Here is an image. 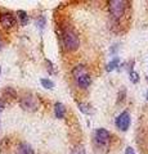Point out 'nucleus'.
Returning a JSON list of instances; mask_svg holds the SVG:
<instances>
[{
  "label": "nucleus",
  "mask_w": 148,
  "mask_h": 154,
  "mask_svg": "<svg viewBox=\"0 0 148 154\" xmlns=\"http://www.w3.org/2000/svg\"><path fill=\"white\" fill-rule=\"evenodd\" d=\"M61 37H62V44H63L66 50L75 51L76 49H79V46H80L79 35L72 30V28L66 27L65 30L62 31Z\"/></svg>",
  "instance_id": "obj_1"
},
{
  "label": "nucleus",
  "mask_w": 148,
  "mask_h": 154,
  "mask_svg": "<svg viewBox=\"0 0 148 154\" xmlns=\"http://www.w3.org/2000/svg\"><path fill=\"white\" fill-rule=\"evenodd\" d=\"M72 75L75 77L76 84H77L80 88L87 89V88H89V85L92 84V79H90V76H89L88 71H87V67H85L84 64L76 66L72 69Z\"/></svg>",
  "instance_id": "obj_2"
},
{
  "label": "nucleus",
  "mask_w": 148,
  "mask_h": 154,
  "mask_svg": "<svg viewBox=\"0 0 148 154\" xmlns=\"http://www.w3.org/2000/svg\"><path fill=\"white\" fill-rule=\"evenodd\" d=\"M20 105L23 110H27V112H35L39 108V102H37L36 96L31 95V94H27V95H23L21 100H20Z\"/></svg>",
  "instance_id": "obj_3"
},
{
  "label": "nucleus",
  "mask_w": 148,
  "mask_h": 154,
  "mask_svg": "<svg viewBox=\"0 0 148 154\" xmlns=\"http://www.w3.org/2000/svg\"><path fill=\"white\" fill-rule=\"evenodd\" d=\"M125 7H126V3L124 2V0H111V2L108 3L109 13H111L115 18H121L124 16Z\"/></svg>",
  "instance_id": "obj_4"
},
{
  "label": "nucleus",
  "mask_w": 148,
  "mask_h": 154,
  "mask_svg": "<svg viewBox=\"0 0 148 154\" xmlns=\"http://www.w3.org/2000/svg\"><path fill=\"white\" fill-rule=\"evenodd\" d=\"M130 123H131V117H130V113L124 110L122 113H120L116 117V121H115V125L118 130L121 131H128V128L130 127Z\"/></svg>",
  "instance_id": "obj_5"
},
{
  "label": "nucleus",
  "mask_w": 148,
  "mask_h": 154,
  "mask_svg": "<svg viewBox=\"0 0 148 154\" xmlns=\"http://www.w3.org/2000/svg\"><path fill=\"white\" fill-rule=\"evenodd\" d=\"M94 139H95V143L98 145H102V146H106L107 144L109 143V139H111V134H109L108 130L106 128H98L94 134Z\"/></svg>",
  "instance_id": "obj_6"
},
{
  "label": "nucleus",
  "mask_w": 148,
  "mask_h": 154,
  "mask_svg": "<svg viewBox=\"0 0 148 154\" xmlns=\"http://www.w3.org/2000/svg\"><path fill=\"white\" fill-rule=\"evenodd\" d=\"M16 23H17V17L13 13L7 12L0 14V25L4 28H12L16 26Z\"/></svg>",
  "instance_id": "obj_7"
},
{
  "label": "nucleus",
  "mask_w": 148,
  "mask_h": 154,
  "mask_svg": "<svg viewBox=\"0 0 148 154\" xmlns=\"http://www.w3.org/2000/svg\"><path fill=\"white\" fill-rule=\"evenodd\" d=\"M54 114H55V117L57 118H65V116H66V107H65V104H62V103H55L54 104Z\"/></svg>",
  "instance_id": "obj_8"
},
{
  "label": "nucleus",
  "mask_w": 148,
  "mask_h": 154,
  "mask_svg": "<svg viewBox=\"0 0 148 154\" xmlns=\"http://www.w3.org/2000/svg\"><path fill=\"white\" fill-rule=\"evenodd\" d=\"M118 64H120V58H118V57H115L112 60H109V63H107L106 71H107V72H112V71H115V69L117 68Z\"/></svg>",
  "instance_id": "obj_9"
},
{
  "label": "nucleus",
  "mask_w": 148,
  "mask_h": 154,
  "mask_svg": "<svg viewBox=\"0 0 148 154\" xmlns=\"http://www.w3.org/2000/svg\"><path fill=\"white\" fill-rule=\"evenodd\" d=\"M18 19H20V23L22 26H26L28 23V16L25 11H18L17 12V16H16Z\"/></svg>",
  "instance_id": "obj_10"
},
{
  "label": "nucleus",
  "mask_w": 148,
  "mask_h": 154,
  "mask_svg": "<svg viewBox=\"0 0 148 154\" xmlns=\"http://www.w3.org/2000/svg\"><path fill=\"white\" fill-rule=\"evenodd\" d=\"M20 154H35V152H34V149H32L31 145L23 143V144H21V146H20Z\"/></svg>",
  "instance_id": "obj_11"
},
{
  "label": "nucleus",
  "mask_w": 148,
  "mask_h": 154,
  "mask_svg": "<svg viewBox=\"0 0 148 154\" xmlns=\"http://www.w3.org/2000/svg\"><path fill=\"white\" fill-rule=\"evenodd\" d=\"M77 107H79V109L81 110V112L85 113V114H92L93 113L92 107L87 103H77Z\"/></svg>",
  "instance_id": "obj_12"
},
{
  "label": "nucleus",
  "mask_w": 148,
  "mask_h": 154,
  "mask_svg": "<svg viewBox=\"0 0 148 154\" xmlns=\"http://www.w3.org/2000/svg\"><path fill=\"white\" fill-rule=\"evenodd\" d=\"M40 84L43 85V88H45V89H49V90L54 89V82L50 79H41Z\"/></svg>",
  "instance_id": "obj_13"
},
{
  "label": "nucleus",
  "mask_w": 148,
  "mask_h": 154,
  "mask_svg": "<svg viewBox=\"0 0 148 154\" xmlns=\"http://www.w3.org/2000/svg\"><path fill=\"white\" fill-rule=\"evenodd\" d=\"M129 75H130V81L133 84H137L138 81H139V75H138L137 72H134L133 69L130 71V73H129Z\"/></svg>",
  "instance_id": "obj_14"
},
{
  "label": "nucleus",
  "mask_w": 148,
  "mask_h": 154,
  "mask_svg": "<svg viewBox=\"0 0 148 154\" xmlns=\"http://www.w3.org/2000/svg\"><path fill=\"white\" fill-rule=\"evenodd\" d=\"M72 154H85V149L83 146H76L74 150H72Z\"/></svg>",
  "instance_id": "obj_15"
},
{
  "label": "nucleus",
  "mask_w": 148,
  "mask_h": 154,
  "mask_svg": "<svg viewBox=\"0 0 148 154\" xmlns=\"http://www.w3.org/2000/svg\"><path fill=\"white\" fill-rule=\"evenodd\" d=\"M36 26H39L40 28H44V26H45V17H40L39 19H37Z\"/></svg>",
  "instance_id": "obj_16"
},
{
  "label": "nucleus",
  "mask_w": 148,
  "mask_h": 154,
  "mask_svg": "<svg viewBox=\"0 0 148 154\" xmlns=\"http://www.w3.org/2000/svg\"><path fill=\"white\" fill-rule=\"evenodd\" d=\"M125 154H137V153H135V150H134V149H133L131 146H128V148L125 149Z\"/></svg>",
  "instance_id": "obj_17"
},
{
  "label": "nucleus",
  "mask_w": 148,
  "mask_h": 154,
  "mask_svg": "<svg viewBox=\"0 0 148 154\" xmlns=\"http://www.w3.org/2000/svg\"><path fill=\"white\" fill-rule=\"evenodd\" d=\"M45 62H46V64L49 66V67H48V68H49V72H50V73H55V72L53 71V67H54V66L52 64V62H50V60H45Z\"/></svg>",
  "instance_id": "obj_18"
},
{
  "label": "nucleus",
  "mask_w": 148,
  "mask_h": 154,
  "mask_svg": "<svg viewBox=\"0 0 148 154\" xmlns=\"http://www.w3.org/2000/svg\"><path fill=\"white\" fill-rule=\"evenodd\" d=\"M4 107H5V104H4V102H3L2 99H0V113H2L3 110H4Z\"/></svg>",
  "instance_id": "obj_19"
},
{
  "label": "nucleus",
  "mask_w": 148,
  "mask_h": 154,
  "mask_svg": "<svg viewBox=\"0 0 148 154\" xmlns=\"http://www.w3.org/2000/svg\"><path fill=\"white\" fill-rule=\"evenodd\" d=\"M3 49V46H2V42H0V50H2Z\"/></svg>",
  "instance_id": "obj_20"
},
{
  "label": "nucleus",
  "mask_w": 148,
  "mask_h": 154,
  "mask_svg": "<svg viewBox=\"0 0 148 154\" xmlns=\"http://www.w3.org/2000/svg\"><path fill=\"white\" fill-rule=\"evenodd\" d=\"M146 98H147V100H148V91H147V95H146Z\"/></svg>",
  "instance_id": "obj_21"
},
{
  "label": "nucleus",
  "mask_w": 148,
  "mask_h": 154,
  "mask_svg": "<svg viewBox=\"0 0 148 154\" xmlns=\"http://www.w3.org/2000/svg\"><path fill=\"white\" fill-rule=\"evenodd\" d=\"M0 73H2V67H0Z\"/></svg>",
  "instance_id": "obj_22"
}]
</instances>
